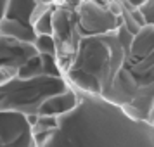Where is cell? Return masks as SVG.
Segmentation results:
<instances>
[{"label": "cell", "instance_id": "obj_1", "mask_svg": "<svg viewBox=\"0 0 154 147\" xmlns=\"http://www.w3.org/2000/svg\"><path fill=\"white\" fill-rule=\"evenodd\" d=\"M80 102L76 90L68 88L66 92H61L57 95H52L50 99H47L40 107L38 114H52V116H63L71 112Z\"/></svg>", "mask_w": 154, "mask_h": 147}, {"label": "cell", "instance_id": "obj_2", "mask_svg": "<svg viewBox=\"0 0 154 147\" xmlns=\"http://www.w3.org/2000/svg\"><path fill=\"white\" fill-rule=\"evenodd\" d=\"M0 36H9V38H16V40H21V42L33 43L36 38V33L33 31L31 26L17 21V19L2 17L0 19Z\"/></svg>", "mask_w": 154, "mask_h": 147}, {"label": "cell", "instance_id": "obj_3", "mask_svg": "<svg viewBox=\"0 0 154 147\" xmlns=\"http://www.w3.org/2000/svg\"><path fill=\"white\" fill-rule=\"evenodd\" d=\"M43 75V64H42V56L31 57L26 64H23L19 68V75L17 76L23 78V80H29V78H36Z\"/></svg>", "mask_w": 154, "mask_h": 147}, {"label": "cell", "instance_id": "obj_4", "mask_svg": "<svg viewBox=\"0 0 154 147\" xmlns=\"http://www.w3.org/2000/svg\"><path fill=\"white\" fill-rule=\"evenodd\" d=\"M33 45L40 56H57V42L54 35H38Z\"/></svg>", "mask_w": 154, "mask_h": 147}, {"label": "cell", "instance_id": "obj_5", "mask_svg": "<svg viewBox=\"0 0 154 147\" xmlns=\"http://www.w3.org/2000/svg\"><path fill=\"white\" fill-rule=\"evenodd\" d=\"M43 75L47 76H63V71L57 63V56H42Z\"/></svg>", "mask_w": 154, "mask_h": 147}, {"label": "cell", "instance_id": "obj_6", "mask_svg": "<svg viewBox=\"0 0 154 147\" xmlns=\"http://www.w3.org/2000/svg\"><path fill=\"white\" fill-rule=\"evenodd\" d=\"M33 31L38 35H54V26H52V11H50L49 14H45L42 19H38V21L33 24Z\"/></svg>", "mask_w": 154, "mask_h": 147}, {"label": "cell", "instance_id": "obj_7", "mask_svg": "<svg viewBox=\"0 0 154 147\" xmlns=\"http://www.w3.org/2000/svg\"><path fill=\"white\" fill-rule=\"evenodd\" d=\"M19 75V69L14 66H0V87H5L14 81Z\"/></svg>", "mask_w": 154, "mask_h": 147}]
</instances>
